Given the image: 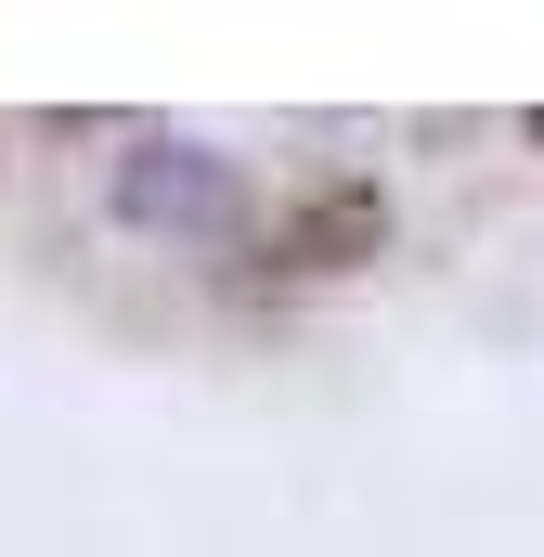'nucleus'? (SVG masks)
<instances>
[{"instance_id": "nucleus-1", "label": "nucleus", "mask_w": 544, "mask_h": 557, "mask_svg": "<svg viewBox=\"0 0 544 557\" xmlns=\"http://www.w3.org/2000/svg\"><path fill=\"white\" fill-rule=\"evenodd\" d=\"M118 221L131 234H234L247 221V169L234 156H208V143H131L118 156Z\"/></svg>"}, {"instance_id": "nucleus-2", "label": "nucleus", "mask_w": 544, "mask_h": 557, "mask_svg": "<svg viewBox=\"0 0 544 557\" xmlns=\"http://www.w3.org/2000/svg\"><path fill=\"white\" fill-rule=\"evenodd\" d=\"M376 234H390V195H376V182H324V195L285 221L272 260H285V273H337V260H376Z\"/></svg>"}, {"instance_id": "nucleus-3", "label": "nucleus", "mask_w": 544, "mask_h": 557, "mask_svg": "<svg viewBox=\"0 0 544 557\" xmlns=\"http://www.w3.org/2000/svg\"><path fill=\"white\" fill-rule=\"evenodd\" d=\"M532 143H544V117H532Z\"/></svg>"}]
</instances>
